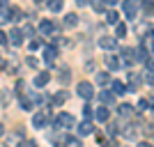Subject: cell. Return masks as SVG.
<instances>
[{"label": "cell", "mask_w": 154, "mask_h": 147, "mask_svg": "<svg viewBox=\"0 0 154 147\" xmlns=\"http://www.w3.org/2000/svg\"><path fill=\"white\" fill-rule=\"evenodd\" d=\"M55 58H58V48H55V46L44 48V60H46V64H53V62H55Z\"/></svg>", "instance_id": "obj_11"}, {"label": "cell", "mask_w": 154, "mask_h": 147, "mask_svg": "<svg viewBox=\"0 0 154 147\" xmlns=\"http://www.w3.org/2000/svg\"><path fill=\"white\" fill-rule=\"evenodd\" d=\"M97 83L99 85H108L110 83V71H99V74H97Z\"/></svg>", "instance_id": "obj_19"}, {"label": "cell", "mask_w": 154, "mask_h": 147, "mask_svg": "<svg viewBox=\"0 0 154 147\" xmlns=\"http://www.w3.org/2000/svg\"><path fill=\"white\" fill-rule=\"evenodd\" d=\"M122 60H120V62L122 64H134L136 62V55H134V48H122Z\"/></svg>", "instance_id": "obj_10"}, {"label": "cell", "mask_w": 154, "mask_h": 147, "mask_svg": "<svg viewBox=\"0 0 154 147\" xmlns=\"http://www.w3.org/2000/svg\"><path fill=\"white\" fill-rule=\"evenodd\" d=\"M35 2H37V5H39V2H42V0H35Z\"/></svg>", "instance_id": "obj_42"}, {"label": "cell", "mask_w": 154, "mask_h": 147, "mask_svg": "<svg viewBox=\"0 0 154 147\" xmlns=\"http://www.w3.org/2000/svg\"><path fill=\"white\" fill-rule=\"evenodd\" d=\"M78 133H81V136H90V133H94V127H92V122H90V120L81 122V127H78Z\"/></svg>", "instance_id": "obj_12"}, {"label": "cell", "mask_w": 154, "mask_h": 147, "mask_svg": "<svg viewBox=\"0 0 154 147\" xmlns=\"http://www.w3.org/2000/svg\"><path fill=\"white\" fill-rule=\"evenodd\" d=\"M2 23H7V12H0V26Z\"/></svg>", "instance_id": "obj_36"}, {"label": "cell", "mask_w": 154, "mask_h": 147, "mask_svg": "<svg viewBox=\"0 0 154 147\" xmlns=\"http://www.w3.org/2000/svg\"><path fill=\"white\" fill-rule=\"evenodd\" d=\"M97 120L99 122H103V124H106V122H108V117H110V110H108V106H101V108H97Z\"/></svg>", "instance_id": "obj_14"}, {"label": "cell", "mask_w": 154, "mask_h": 147, "mask_svg": "<svg viewBox=\"0 0 154 147\" xmlns=\"http://www.w3.org/2000/svg\"><path fill=\"white\" fill-rule=\"evenodd\" d=\"M2 136H5V124L0 122V138H2Z\"/></svg>", "instance_id": "obj_39"}, {"label": "cell", "mask_w": 154, "mask_h": 147, "mask_svg": "<svg viewBox=\"0 0 154 147\" xmlns=\"http://www.w3.org/2000/svg\"><path fill=\"white\" fill-rule=\"evenodd\" d=\"M46 7H48L53 14H58V12H62L64 2H62V0H46Z\"/></svg>", "instance_id": "obj_16"}, {"label": "cell", "mask_w": 154, "mask_h": 147, "mask_svg": "<svg viewBox=\"0 0 154 147\" xmlns=\"http://www.w3.org/2000/svg\"><path fill=\"white\" fill-rule=\"evenodd\" d=\"M0 44H7V32L0 30Z\"/></svg>", "instance_id": "obj_35"}, {"label": "cell", "mask_w": 154, "mask_h": 147, "mask_svg": "<svg viewBox=\"0 0 154 147\" xmlns=\"http://www.w3.org/2000/svg\"><path fill=\"white\" fill-rule=\"evenodd\" d=\"M67 99H69V92H58V94L53 96V106H62Z\"/></svg>", "instance_id": "obj_20"}, {"label": "cell", "mask_w": 154, "mask_h": 147, "mask_svg": "<svg viewBox=\"0 0 154 147\" xmlns=\"http://www.w3.org/2000/svg\"><path fill=\"white\" fill-rule=\"evenodd\" d=\"M32 106H35V101H32V99H28V96H23V99H21V108H23V110H32Z\"/></svg>", "instance_id": "obj_25"}, {"label": "cell", "mask_w": 154, "mask_h": 147, "mask_svg": "<svg viewBox=\"0 0 154 147\" xmlns=\"http://www.w3.org/2000/svg\"><path fill=\"white\" fill-rule=\"evenodd\" d=\"M99 46L103 51H115L117 48V37H101L99 39Z\"/></svg>", "instance_id": "obj_7"}, {"label": "cell", "mask_w": 154, "mask_h": 147, "mask_svg": "<svg viewBox=\"0 0 154 147\" xmlns=\"http://www.w3.org/2000/svg\"><path fill=\"white\" fill-rule=\"evenodd\" d=\"M115 37L117 39H120V37H127V23H120V21L115 23Z\"/></svg>", "instance_id": "obj_22"}, {"label": "cell", "mask_w": 154, "mask_h": 147, "mask_svg": "<svg viewBox=\"0 0 154 147\" xmlns=\"http://www.w3.org/2000/svg\"><path fill=\"white\" fill-rule=\"evenodd\" d=\"M106 67H108V71H120V69H122V62H120L117 55L108 53V55H106Z\"/></svg>", "instance_id": "obj_6"}, {"label": "cell", "mask_w": 154, "mask_h": 147, "mask_svg": "<svg viewBox=\"0 0 154 147\" xmlns=\"http://www.w3.org/2000/svg\"><path fill=\"white\" fill-rule=\"evenodd\" d=\"M39 46H42V44H39V39H32V41H30V51H37Z\"/></svg>", "instance_id": "obj_32"}, {"label": "cell", "mask_w": 154, "mask_h": 147, "mask_svg": "<svg viewBox=\"0 0 154 147\" xmlns=\"http://www.w3.org/2000/svg\"><path fill=\"white\" fill-rule=\"evenodd\" d=\"M7 5V0H0V7H5Z\"/></svg>", "instance_id": "obj_41"}, {"label": "cell", "mask_w": 154, "mask_h": 147, "mask_svg": "<svg viewBox=\"0 0 154 147\" xmlns=\"http://www.w3.org/2000/svg\"><path fill=\"white\" fill-rule=\"evenodd\" d=\"M74 124H76V120H74L71 113H60V115L55 117V127L58 129H71Z\"/></svg>", "instance_id": "obj_1"}, {"label": "cell", "mask_w": 154, "mask_h": 147, "mask_svg": "<svg viewBox=\"0 0 154 147\" xmlns=\"http://www.w3.org/2000/svg\"><path fill=\"white\" fill-rule=\"evenodd\" d=\"M48 115H51L48 110H39V113H35V115H32V127H35V129H44L46 124H48Z\"/></svg>", "instance_id": "obj_3"}, {"label": "cell", "mask_w": 154, "mask_h": 147, "mask_svg": "<svg viewBox=\"0 0 154 147\" xmlns=\"http://www.w3.org/2000/svg\"><path fill=\"white\" fill-rule=\"evenodd\" d=\"M64 23H67V26H71V28L78 26V14H74V12L67 14V16H64Z\"/></svg>", "instance_id": "obj_24"}, {"label": "cell", "mask_w": 154, "mask_h": 147, "mask_svg": "<svg viewBox=\"0 0 154 147\" xmlns=\"http://www.w3.org/2000/svg\"><path fill=\"white\" fill-rule=\"evenodd\" d=\"M88 2H90V0H76V5H78V7H85Z\"/></svg>", "instance_id": "obj_37"}, {"label": "cell", "mask_w": 154, "mask_h": 147, "mask_svg": "<svg viewBox=\"0 0 154 147\" xmlns=\"http://www.w3.org/2000/svg\"><path fill=\"white\" fill-rule=\"evenodd\" d=\"M23 37H35V28L26 26V28H23Z\"/></svg>", "instance_id": "obj_30"}, {"label": "cell", "mask_w": 154, "mask_h": 147, "mask_svg": "<svg viewBox=\"0 0 154 147\" xmlns=\"http://www.w3.org/2000/svg\"><path fill=\"white\" fill-rule=\"evenodd\" d=\"M149 106H152V99H140V103H138V110H149Z\"/></svg>", "instance_id": "obj_27"}, {"label": "cell", "mask_w": 154, "mask_h": 147, "mask_svg": "<svg viewBox=\"0 0 154 147\" xmlns=\"http://www.w3.org/2000/svg\"><path fill=\"white\" fill-rule=\"evenodd\" d=\"M58 78H60V81H62V83H67V81H69V69H67V67H64V69H60Z\"/></svg>", "instance_id": "obj_28"}, {"label": "cell", "mask_w": 154, "mask_h": 147, "mask_svg": "<svg viewBox=\"0 0 154 147\" xmlns=\"http://www.w3.org/2000/svg\"><path fill=\"white\" fill-rule=\"evenodd\" d=\"M124 16H127V21H134L136 16H138V0H124Z\"/></svg>", "instance_id": "obj_2"}, {"label": "cell", "mask_w": 154, "mask_h": 147, "mask_svg": "<svg viewBox=\"0 0 154 147\" xmlns=\"http://www.w3.org/2000/svg\"><path fill=\"white\" fill-rule=\"evenodd\" d=\"M99 99L103 101V106H113V103H115V94L108 92V90H103L101 94H99Z\"/></svg>", "instance_id": "obj_15"}, {"label": "cell", "mask_w": 154, "mask_h": 147, "mask_svg": "<svg viewBox=\"0 0 154 147\" xmlns=\"http://www.w3.org/2000/svg\"><path fill=\"white\" fill-rule=\"evenodd\" d=\"M28 64H30L32 69H37V58H32V55H30V58H28Z\"/></svg>", "instance_id": "obj_34"}, {"label": "cell", "mask_w": 154, "mask_h": 147, "mask_svg": "<svg viewBox=\"0 0 154 147\" xmlns=\"http://www.w3.org/2000/svg\"><path fill=\"white\" fill-rule=\"evenodd\" d=\"M117 113H120L122 117H131L134 115V106H131V103H122V106L117 108Z\"/></svg>", "instance_id": "obj_18"}, {"label": "cell", "mask_w": 154, "mask_h": 147, "mask_svg": "<svg viewBox=\"0 0 154 147\" xmlns=\"http://www.w3.org/2000/svg\"><path fill=\"white\" fill-rule=\"evenodd\" d=\"M110 87H113V94H124L127 92V85L122 81H110Z\"/></svg>", "instance_id": "obj_17"}, {"label": "cell", "mask_w": 154, "mask_h": 147, "mask_svg": "<svg viewBox=\"0 0 154 147\" xmlns=\"http://www.w3.org/2000/svg\"><path fill=\"white\" fill-rule=\"evenodd\" d=\"M92 115H94V113H92V106H90V103H85V106H83V117H85V120H92Z\"/></svg>", "instance_id": "obj_26"}, {"label": "cell", "mask_w": 154, "mask_h": 147, "mask_svg": "<svg viewBox=\"0 0 154 147\" xmlns=\"http://www.w3.org/2000/svg\"><path fill=\"white\" fill-rule=\"evenodd\" d=\"M143 12H145V16L152 14V0H145V2H143Z\"/></svg>", "instance_id": "obj_29"}, {"label": "cell", "mask_w": 154, "mask_h": 147, "mask_svg": "<svg viewBox=\"0 0 154 147\" xmlns=\"http://www.w3.org/2000/svg\"><path fill=\"white\" fill-rule=\"evenodd\" d=\"M76 92H78V96H83V99H92V96H94V87H92L88 81H81V83L76 85Z\"/></svg>", "instance_id": "obj_4"}, {"label": "cell", "mask_w": 154, "mask_h": 147, "mask_svg": "<svg viewBox=\"0 0 154 147\" xmlns=\"http://www.w3.org/2000/svg\"><path fill=\"white\" fill-rule=\"evenodd\" d=\"M23 39H26V37H23V30H19V28H14L12 32H7V41H12L14 46H21V44H23Z\"/></svg>", "instance_id": "obj_5"}, {"label": "cell", "mask_w": 154, "mask_h": 147, "mask_svg": "<svg viewBox=\"0 0 154 147\" xmlns=\"http://www.w3.org/2000/svg\"><path fill=\"white\" fill-rule=\"evenodd\" d=\"M55 32H58V28L53 26V21H42V23H39V35H55Z\"/></svg>", "instance_id": "obj_8"}, {"label": "cell", "mask_w": 154, "mask_h": 147, "mask_svg": "<svg viewBox=\"0 0 154 147\" xmlns=\"http://www.w3.org/2000/svg\"><path fill=\"white\" fill-rule=\"evenodd\" d=\"M35 145H37L35 140H26V138H23V142H21V147H35Z\"/></svg>", "instance_id": "obj_33"}, {"label": "cell", "mask_w": 154, "mask_h": 147, "mask_svg": "<svg viewBox=\"0 0 154 147\" xmlns=\"http://www.w3.org/2000/svg\"><path fill=\"white\" fill-rule=\"evenodd\" d=\"M23 87H26V81H19V83H16V94H23Z\"/></svg>", "instance_id": "obj_31"}, {"label": "cell", "mask_w": 154, "mask_h": 147, "mask_svg": "<svg viewBox=\"0 0 154 147\" xmlns=\"http://www.w3.org/2000/svg\"><path fill=\"white\" fill-rule=\"evenodd\" d=\"M48 81H51V74L48 71H39L37 76H35V87H46Z\"/></svg>", "instance_id": "obj_9"}, {"label": "cell", "mask_w": 154, "mask_h": 147, "mask_svg": "<svg viewBox=\"0 0 154 147\" xmlns=\"http://www.w3.org/2000/svg\"><path fill=\"white\" fill-rule=\"evenodd\" d=\"M21 19H23V9L21 7H12L7 12V21H21Z\"/></svg>", "instance_id": "obj_13"}, {"label": "cell", "mask_w": 154, "mask_h": 147, "mask_svg": "<svg viewBox=\"0 0 154 147\" xmlns=\"http://www.w3.org/2000/svg\"><path fill=\"white\" fill-rule=\"evenodd\" d=\"M103 2H106V5H117L120 0H103Z\"/></svg>", "instance_id": "obj_38"}, {"label": "cell", "mask_w": 154, "mask_h": 147, "mask_svg": "<svg viewBox=\"0 0 154 147\" xmlns=\"http://www.w3.org/2000/svg\"><path fill=\"white\" fill-rule=\"evenodd\" d=\"M90 2H92V9H94V12H99V14L106 12V2H103V0H90Z\"/></svg>", "instance_id": "obj_23"}, {"label": "cell", "mask_w": 154, "mask_h": 147, "mask_svg": "<svg viewBox=\"0 0 154 147\" xmlns=\"http://www.w3.org/2000/svg\"><path fill=\"white\" fill-rule=\"evenodd\" d=\"M5 64H7V62H5L2 58H0V69H5Z\"/></svg>", "instance_id": "obj_40"}, {"label": "cell", "mask_w": 154, "mask_h": 147, "mask_svg": "<svg viewBox=\"0 0 154 147\" xmlns=\"http://www.w3.org/2000/svg\"><path fill=\"white\" fill-rule=\"evenodd\" d=\"M117 21H120V14H117V12H113V9L106 12V23H108V26H115Z\"/></svg>", "instance_id": "obj_21"}]
</instances>
